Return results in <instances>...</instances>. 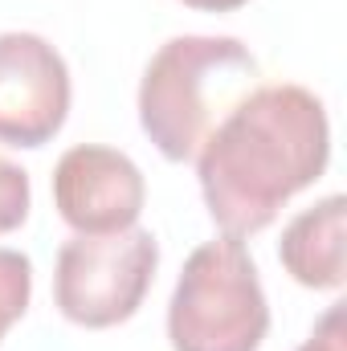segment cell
I'll use <instances>...</instances> for the list:
<instances>
[{
    "mask_svg": "<svg viewBox=\"0 0 347 351\" xmlns=\"http://www.w3.org/2000/svg\"><path fill=\"white\" fill-rule=\"evenodd\" d=\"M298 351H347V319H344V302H335L311 331V339Z\"/></svg>",
    "mask_w": 347,
    "mask_h": 351,
    "instance_id": "obj_10",
    "label": "cell"
},
{
    "mask_svg": "<svg viewBox=\"0 0 347 351\" xmlns=\"http://www.w3.org/2000/svg\"><path fill=\"white\" fill-rule=\"evenodd\" d=\"M261 86V66L237 37L184 33L164 41L139 82V127L172 164L196 160L221 119Z\"/></svg>",
    "mask_w": 347,
    "mask_h": 351,
    "instance_id": "obj_2",
    "label": "cell"
},
{
    "mask_svg": "<svg viewBox=\"0 0 347 351\" xmlns=\"http://www.w3.org/2000/svg\"><path fill=\"white\" fill-rule=\"evenodd\" d=\"M29 298H33V262L21 250L0 245V339L8 335L12 323L25 319Z\"/></svg>",
    "mask_w": 347,
    "mask_h": 351,
    "instance_id": "obj_8",
    "label": "cell"
},
{
    "mask_svg": "<svg viewBox=\"0 0 347 351\" xmlns=\"http://www.w3.org/2000/svg\"><path fill=\"white\" fill-rule=\"evenodd\" d=\"M344 221H347V200L339 192L323 196L319 204L302 208L278 241V258L286 274L307 286V290H339L347 278L344 265Z\"/></svg>",
    "mask_w": 347,
    "mask_h": 351,
    "instance_id": "obj_7",
    "label": "cell"
},
{
    "mask_svg": "<svg viewBox=\"0 0 347 351\" xmlns=\"http://www.w3.org/2000/svg\"><path fill=\"white\" fill-rule=\"evenodd\" d=\"M29 204H33L29 172L0 156V233L21 229V225L29 221Z\"/></svg>",
    "mask_w": 347,
    "mask_h": 351,
    "instance_id": "obj_9",
    "label": "cell"
},
{
    "mask_svg": "<svg viewBox=\"0 0 347 351\" xmlns=\"http://www.w3.org/2000/svg\"><path fill=\"white\" fill-rule=\"evenodd\" d=\"M270 302L241 237H217L188 254L168 302L172 351H258Z\"/></svg>",
    "mask_w": 347,
    "mask_h": 351,
    "instance_id": "obj_3",
    "label": "cell"
},
{
    "mask_svg": "<svg viewBox=\"0 0 347 351\" xmlns=\"http://www.w3.org/2000/svg\"><path fill=\"white\" fill-rule=\"evenodd\" d=\"M143 200L147 184L139 164L115 147L78 143L53 168V204L74 233L131 229L143 213Z\"/></svg>",
    "mask_w": 347,
    "mask_h": 351,
    "instance_id": "obj_6",
    "label": "cell"
},
{
    "mask_svg": "<svg viewBox=\"0 0 347 351\" xmlns=\"http://www.w3.org/2000/svg\"><path fill=\"white\" fill-rule=\"evenodd\" d=\"M160 265V245L147 229L131 225L119 233H74L53 265V306L86 331L127 323Z\"/></svg>",
    "mask_w": 347,
    "mask_h": 351,
    "instance_id": "obj_4",
    "label": "cell"
},
{
    "mask_svg": "<svg viewBox=\"0 0 347 351\" xmlns=\"http://www.w3.org/2000/svg\"><path fill=\"white\" fill-rule=\"evenodd\" d=\"M184 8H196V12H237L246 8L250 0H180Z\"/></svg>",
    "mask_w": 347,
    "mask_h": 351,
    "instance_id": "obj_11",
    "label": "cell"
},
{
    "mask_svg": "<svg viewBox=\"0 0 347 351\" xmlns=\"http://www.w3.org/2000/svg\"><path fill=\"white\" fill-rule=\"evenodd\" d=\"M70 114V66L37 33H0V143L45 147Z\"/></svg>",
    "mask_w": 347,
    "mask_h": 351,
    "instance_id": "obj_5",
    "label": "cell"
},
{
    "mask_svg": "<svg viewBox=\"0 0 347 351\" xmlns=\"http://www.w3.org/2000/svg\"><path fill=\"white\" fill-rule=\"evenodd\" d=\"M331 160L327 106L307 86L274 82L250 90L196 152V180L208 217L229 237L274 225L282 204L311 188Z\"/></svg>",
    "mask_w": 347,
    "mask_h": 351,
    "instance_id": "obj_1",
    "label": "cell"
}]
</instances>
